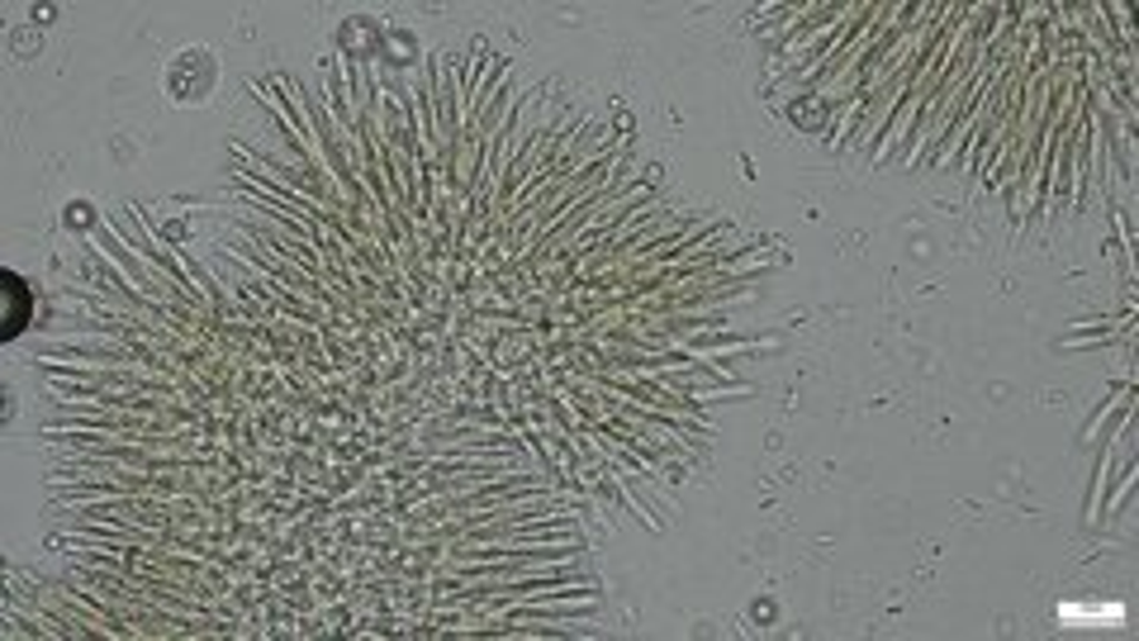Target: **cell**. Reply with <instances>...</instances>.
<instances>
[{
  "instance_id": "7a4b0ae2",
  "label": "cell",
  "mask_w": 1139,
  "mask_h": 641,
  "mask_svg": "<svg viewBox=\"0 0 1139 641\" xmlns=\"http://www.w3.org/2000/svg\"><path fill=\"white\" fill-rule=\"evenodd\" d=\"M380 43H385V24L370 20V14H347L343 29H337V48H343V58L351 62H370L380 58Z\"/></svg>"
},
{
  "instance_id": "5b68a950",
  "label": "cell",
  "mask_w": 1139,
  "mask_h": 641,
  "mask_svg": "<svg viewBox=\"0 0 1139 641\" xmlns=\"http://www.w3.org/2000/svg\"><path fill=\"white\" fill-rule=\"evenodd\" d=\"M62 228H67V234H91L96 238L105 224H100V214H96L91 200H67L62 205Z\"/></svg>"
},
{
  "instance_id": "277c9868",
  "label": "cell",
  "mask_w": 1139,
  "mask_h": 641,
  "mask_svg": "<svg viewBox=\"0 0 1139 641\" xmlns=\"http://www.w3.org/2000/svg\"><path fill=\"white\" fill-rule=\"evenodd\" d=\"M418 52H423L418 33H408V29H385L380 58H385L389 67H414V62H418Z\"/></svg>"
},
{
  "instance_id": "6da1fadb",
  "label": "cell",
  "mask_w": 1139,
  "mask_h": 641,
  "mask_svg": "<svg viewBox=\"0 0 1139 641\" xmlns=\"http://www.w3.org/2000/svg\"><path fill=\"white\" fill-rule=\"evenodd\" d=\"M219 86V58L209 48H181L167 62V96L176 105H205Z\"/></svg>"
},
{
  "instance_id": "3957f363",
  "label": "cell",
  "mask_w": 1139,
  "mask_h": 641,
  "mask_svg": "<svg viewBox=\"0 0 1139 641\" xmlns=\"http://www.w3.org/2000/svg\"><path fill=\"white\" fill-rule=\"evenodd\" d=\"M835 115H841V105H831L822 91L798 96V100L789 105V119L798 124V129H808V134H826V129H835Z\"/></svg>"
}]
</instances>
